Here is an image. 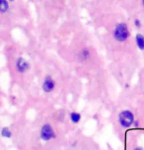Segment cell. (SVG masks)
Instances as JSON below:
<instances>
[{
	"label": "cell",
	"mask_w": 144,
	"mask_h": 150,
	"mask_svg": "<svg viewBox=\"0 0 144 150\" xmlns=\"http://www.w3.org/2000/svg\"><path fill=\"white\" fill-rule=\"evenodd\" d=\"M30 69V64L26 59H24L23 57H20L17 59L16 61V70L18 71L19 73H26L27 71H29Z\"/></svg>",
	"instance_id": "5b68a950"
},
{
	"label": "cell",
	"mask_w": 144,
	"mask_h": 150,
	"mask_svg": "<svg viewBox=\"0 0 144 150\" xmlns=\"http://www.w3.org/2000/svg\"><path fill=\"white\" fill-rule=\"evenodd\" d=\"M90 55H91V52H90V49L89 48H83V49L81 50V52H80V57L82 60H84V61H86V60H88V59L90 58Z\"/></svg>",
	"instance_id": "ba28073f"
},
{
	"label": "cell",
	"mask_w": 144,
	"mask_h": 150,
	"mask_svg": "<svg viewBox=\"0 0 144 150\" xmlns=\"http://www.w3.org/2000/svg\"><path fill=\"white\" fill-rule=\"evenodd\" d=\"M133 150H144V149H143L141 146H136V147H135V148H134Z\"/></svg>",
	"instance_id": "7c38bea8"
},
{
	"label": "cell",
	"mask_w": 144,
	"mask_h": 150,
	"mask_svg": "<svg viewBox=\"0 0 144 150\" xmlns=\"http://www.w3.org/2000/svg\"><path fill=\"white\" fill-rule=\"evenodd\" d=\"M133 25H134V27L136 28L137 30H139L142 28V23H141V21L138 18H135L133 20Z\"/></svg>",
	"instance_id": "8fae6325"
},
{
	"label": "cell",
	"mask_w": 144,
	"mask_h": 150,
	"mask_svg": "<svg viewBox=\"0 0 144 150\" xmlns=\"http://www.w3.org/2000/svg\"><path fill=\"white\" fill-rule=\"evenodd\" d=\"M141 4H142V6L144 7V0H143V1H142V2H141Z\"/></svg>",
	"instance_id": "4fadbf2b"
},
{
	"label": "cell",
	"mask_w": 144,
	"mask_h": 150,
	"mask_svg": "<svg viewBox=\"0 0 144 150\" xmlns=\"http://www.w3.org/2000/svg\"><path fill=\"white\" fill-rule=\"evenodd\" d=\"M129 36H130V32L126 23H118L114 30V38L115 40L118 42H125L128 40Z\"/></svg>",
	"instance_id": "6da1fadb"
},
{
	"label": "cell",
	"mask_w": 144,
	"mask_h": 150,
	"mask_svg": "<svg viewBox=\"0 0 144 150\" xmlns=\"http://www.w3.org/2000/svg\"><path fill=\"white\" fill-rule=\"evenodd\" d=\"M9 9V3L5 0H0V13H5Z\"/></svg>",
	"instance_id": "30bf717a"
},
{
	"label": "cell",
	"mask_w": 144,
	"mask_h": 150,
	"mask_svg": "<svg viewBox=\"0 0 144 150\" xmlns=\"http://www.w3.org/2000/svg\"><path fill=\"white\" fill-rule=\"evenodd\" d=\"M135 122V118L133 113L129 110H123L118 115V123L123 128H130V127L133 126Z\"/></svg>",
	"instance_id": "7a4b0ae2"
},
{
	"label": "cell",
	"mask_w": 144,
	"mask_h": 150,
	"mask_svg": "<svg viewBox=\"0 0 144 150\" xmlns=\"http://www.w3.org/2000/svg\"><path fill=\"white\" fill-rule=\"evenodd\" d=\"M39 137H41L42 140L49 141V140L53 139V138H55V132L49 124H44L41 129Z\"/></svg>",
	"instance_id": "3957f363"
},
{
	"label": "cell",
	"mask_w": 144,
	"mask_h": 150,
	"mask_svg": "<svg viewBox=\"0 0 144 150\" xmlns=\"http://www.w3.org/2000/svg\"><path fill=\"white\" fill-rule=\"evenodd\" d=\"M55 88V81L54 80L52 79V77L50 76H47L44 80V83H43V89L44 92L47 93H49V92H52L53 90Z\"/></svg>",
	"instance_id": "277c9868"
},
{
	"label": "cell",
	"mask_w": 144,
	"mask_h": 150,
	"mask_svg": "<svg viewBox=\"0 0 144 150\" xmlns=\"http://www.w3.org/2000/svg\"><path fill=\"white\" fill-rule=\"evenodd\" d=\"M69 119L73 124H79L81 121V115L78 112H71L69 114Z\"/></svg>",
	"instance_id": "52a82bcc"
},
{
	"label": "cell",
	"mask_w": 144,
	"mask_h": 150,
	"mask_svg": "<svg viewBox=\"0 0 144 150\" xmlns=\"http://www.w3.org/2000/svg\"><path fill=\"white\" fill-rule=\"evenodd\" d=\"M135 42L138 47V49L141 51H144V35L142 33H137L135 35Z\"/></svg>",
	"instance_id": "8992f818"
},
{
	"label": "cell",
	"mask_w": 144,
	"mask_h": 150,
	"mask_svg": "<svg viewBox=\"0 0 144 150\" xmlns=\"http://www.w3.org/2000/svg\"><path fill=\"white\" fill-rule=\"evenodd\" d=\"M1 135L5 138H11L12 137V132H11V129L9 128L4 127V128H2L1 129Z\"/></svg>",
	"instance_id": "9c48e42d"
}]
</instances>
